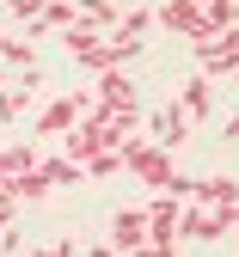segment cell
Segmentation results:
<instances>
[{"mask_svg":"<svg viewBox=\"0 0 239 257\" xmlns=\"http://www.w3.org/2000/svg\"><path fill=\"white\" fill-rule=\"evenodd\" d=\"M92 92H98V104H111V110H135V86L123 80V68H117V74H98Z\"/></svg>","mask_w":239,"mask_h":257,"instance_id":"4","label":"cell"},{"mask_svg":"<svg viewBox=\"0 0 239 257\" xmlns=\"http://www.w3.org/2000/svg\"><path fill=\"white\" fill-rule=\"evenodd\" d=\"M111 251H147V208H117L111 220Z\"/></svg>","mask_w":239,"mask_h":257,"instance_id":"2","label":"cell"},{"mask_svg":"<svg viewBox=\"0 0 239 257\" xmlns=\"http://www.w3.org/2000/svg\"><path fill=\"white\" fill-rule=\"evenodd\" d=\"M13 227V202H0V233H7Z\"/></svg>","mask_w":239,"mask_h":257,"instance_id":"8","label":"cell"},{"mask_svg":"<svg viewBox=\"0 0 239 257\" xmlns=\"http://www.w3.org/2000/svg\"><path fill=\"white\" fill-rule=\"evenodd\" d=\"M233 86H239V68H233Z\"/></svg>","mask_w":239,"mask_h":257,"instance_id":"9","label":"cell"},{"mask_svg":"<svg viewBox=\"0 0 239 257\" xmlns=\"http://www.w3.org/2000/svg\"><path fill=\"white\" fill-rule=\"evenodd\" d=\"M0 43H7V37H0Z\"/></svg>","mask_w":239,"mask_h":257,"instance_id":"10","label":"cell"},{"mask_svg":"<svg viewBox=\"0 0 239 257\" xmlns=\"http://www.w3.org/2000/svg\"><path fill=\"white\" fill-rule=\"evenodd\" d=\"M0 61H7V68H37V55H31V37H7V43H0Z\"/></svg>","mask_w":239,"mask_h":257,"instance_id":"6","label":"cell"},{"mask_svg":"<svg viewBox=\"0 0 239 257\" xmlns=\"http://www.w3.org/2000/svg\"><path fill=\"white\" fill-rule=\"evenodd\" d=\"M147 135H153L160 147H184V135H190V116H184V104H160V110L147 116Z\"/></svg>","mask_w":239,"mask_h":257,"instance_id":"3","label":"cell"},{"mask_svg":"<svg viewBox=\"0 0 239 257\" xmlns=\"http://www.w3.org/2000/svg\"><path fill=\"white\" fill-rule=\"evenodd\" d=\"M98 110V92H67V98H55L43 116H37V135H67V122H80Z\"/></svg>","mask_w":239,"mask_h":257,"instance_id":"1","label":"cell"},{"mask_svg":"<svg viewBox=\"0 0 239 257\" xmlns=\"http://www.w3.org/2000/svg\"><path fill=\"white\" fill-rule=\"evenodd\" d=\"M178 104H184V116H190V122H202V116H209V74H196V80H184V92H178Z\"/></svg>","mask_w":239,"mask_h":257,"instance_id":"5","label":"cell"},{"mask_svg":"<svg viewBox=\"0 0 239 257\" xmlns=\"http://www.w3.org/2000/svg\"><path fill=\"white\" fill-rule=\"evenodd\" d=\"M37 257H74V239H55V245H43Z\"/></svg>","mask_w":239,"mask_h":257,"instance_id":"7","label":"cell"}]
</instances>
